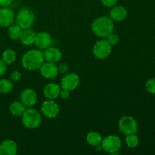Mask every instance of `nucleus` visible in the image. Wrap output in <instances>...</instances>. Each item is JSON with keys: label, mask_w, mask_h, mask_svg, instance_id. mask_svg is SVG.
<instances>
[{"label": "nucleus", "mask_w": 155, "mask_h": 155, "mask_svg": "<svg viewBox=\"0 0 155 155\" xmlns=\"http://www.w3.org/2000/svg\"><path fill=\"white\" fill-rule=\"evenodd\" d=\"M114 30V23L110 17L98 18L92 24V30L97 36L102 39L107 38Z\"/></svg>", "instance_id": "nucleus-1"}, {"label": "nucleus", "mask_w": 155, "mask_h": 155, "mask_svg": "<svg viewBox=\"0 0 155 155\" xmlns=\"http://www.w3.org/2000/svg\"><path fill=\"white\" fill-rule=\"evenodd\" d=\"M43 53L38 49H32L27 51L21 59L22 66L29 71L39 70L44 63Z\"/></svg>", "instance_id": "nucleus-2"}, {"label": "nucleus", "mask_w": 155, "mask_h": 155, "mask_svg": "<svg viewBox=\"0 0 155 155\" xmlns=\"http://www.w3.org/2000/svg\"><path fill=\"white\" fill-rule=\"evenodd\" d=\"M22 124L26 128H37L42 122V117L38 110L33 108H29L24 111L21 116Z\"/></svg>", "instance_id": "nucleus-3"}, {"label": "nucleus", "mask_w": 155, "mask_h": 155, "mask_svg": "<svg viewBox=\"0 0 155 155\" xmlns=\"http://www.w3.org/2000/svg\"><path fill=\"white\" fill-rule=\"evenodd\" d=\"M16 24L22 30L29 29L33 26L35 21V15L30 9L27 8H23L17 15L15 18Z\"/></svg>", "instance_id": "nucleus-4"}, {"label": "nucleus", "mask_w": 155, "mask_h": 155, "mask_svg": "<svg viewBox=\"0 0 155 155\" xmlns=\"http://www.w3.org/2000/svg\"><path fill=\"white\" fill-rule=\"evenodd\" d=\"M119 130L123 134L128 136L136 134L138 132V124L136 120L130 116H124L118 123Z\"/></svg>", "instance_id": "nucleus-5"}, {"label": "nucleus", "mask_w": 155, "mask_h": 155, "mask_svg": "<svg viewBox=\"0 0 155 155\" xmlns=\"http://www.w3.org/2000/svg\"><path fill=\"white\" fill-rule=\"evenodd\" d=\"M101 145L104 151L111 154H117L122 146V142L117 136L110 135L102 139Z\"/></svg>", "instance_id": "nucleus-6"}, {"label": "nucleus", "mask_w": 155, "mask_h": 155, "mask_svg": "<svg viewBox=\"0 0 155 155\" xmlns=\"http://www.w3.org/2000/svg\"><path fill=\"white\" fill-rule=\"evenodd\" d=\"M112 45L106 39H101L97 41L93 47V54L98 59H105L111 52Z\"/></svg>", "instance_id": "nucleus-7"}, {"label": "nucleus", "mask_w": 155, "mask_h": 155, "mask_svg": "<svg viewBox=\"0 0 155 155\" xmlns=\"http://www.w3.org/2000/svg\"><path fill=\"white\" fill-rule=\"evenodd\" d=\"M41 111L47 118L53 119L58 115L60 108L58 104L55 101H53L52 99H48L42 103Z\"/></svg>", "instance_id": "nucleus-8"}, {"label": "nucleus", "mask_w": 155, "mask_h": 155, "mask_svg": "<svg viewBox=\"0 0 155 155\" xmlns=\"http://www.w3.org/2000/svg\"><path fill=\"white\" fill-rule=\"evenodd\" d=\"M80 84V77L75 73H69L65 74L64 77L61 81V89H68L70 91H74L77 89Z\"/></svg>", "instance_id": "nucleus-9"}, {"label": "nucleus", "mask_w": 155, "mask_h": 155, "mask_svg": "<svg viewBox=\"0 0 155 155\" xmlns=\"http://www.w3.org/2000/svg\"><path fill=\"white\" fill-rule=\"evenodd\" d=\"M39 70L42 77L49 80L55 78L59 73L58 68L55 64L47 61L44 62Z\"/></svg>", "instance_id": "nucleus-10"}, {"label": "nucleus", "mask_w": 155, "mask_h": 155, "mask_svg": "<svg viewBox=\"0 0 155 155\" xmlns=\"http://www.w3.org/2000/svg\"><path fill=\"white\" fill-rule=\"evenodd\" d=\"M15 20V15L12 9L8 7L0 8V26L3 27H8L13 24Z\"/></svg>", "instance_id": "nucleus-11"}, {"label": "nucleus", "mask_w": 155, "mask_h": 155, "mask_svg": "<svg viewBox=\"0 0 155 155\" xmlns=\"http://www.w3.org/2000/svg\"><path fill=\"white\" fill-rule=\"evenodd\" d=\"M44 60L51 63H58L62 58V52L59 48L55 47H48L43 52Z\"/></svg>", "instance_id": "nucleus-12"}, {"label": "nucleus", "mask_w": 155, "mask_h": 155, "mask_svg": "<svg viewBox=\"0 0 155 155\" xmlns=\"http://www.w3.org/2000/svg\"><path fill=\"white\" fill-rule=\"evenodd\" d=\"M21 101L25 107H32L37 101V94L33 89H26L21 92Z\"/></svg>", "instance_id": "nucleus-13"}, {"label": "nucleus", "mask_w": 155, "mask_h": 155, "mask_svg": "<svg viewBox=\"0 0 155 155\" xmlns=\"http://www.w3.org/2000/svg\"><path fill=\"white\" fill-rule=\"evenodd\" d=\"M34 43L40 49H45L51 45L52 39L49 33L46 32H40L36 33Z\"/></svg>", "instance_id": "nucleus-14"}, {"label": "nucleus", "mask_w": 155, "mask_h": 155, "mask_svg": "<svg viewBox=\"0 0 155 155\" xmlns=\"http://www.w3.org/2000/svg\"><path fill=\"white\" fill-rule=\"evenodd\" d=\"M61 86H59L57 83H51L47 84L46 86L44 87L43 89V93L45 95V98L48 99H56L59 97L60 95L61 92Z\"/></svg>", "instance_id": "nucleus-15"}, {"label": "nucleus", "mask_w": 155, "mask_h": 155, "mask_svg": "<svg viewBox=\"0 0 155 155\" xmlns=\"http://www.w3.org/2000/svg\"><path fill=\"white\" fill-rule=\"evenodd\" d=\"M18 152V145L13 140H5L0 144V155H15Z\"/></svg>", "instance_id": "nucleus-16"}, {"label": "nucleus", "mask_w": 155, "mask_h": 155, "mask_svg": "<svg viewBox=\"0 0 155 155\" xmlns=\"http://www.w3.org/2000/svg\"><path fill=\"white\" fill-rule=\"evenodd\" d=\"M127 16V9L122 5H115L110 10V18L113 20V21H117V22L122 21L126 19Z\"/></svg>", "instance_id": "nucleus-17"}, {"label": "nucleus", "mask_w": 155, "mask_h": 155, "mask_svg": "<svg viewBox=\"0 0 155 155\" xmlns=\"http://www.w3.org/2000/svg\"><path fill=\"white\" fill-rule=\"evenodd\" d=\"M36 35V32L30 28L23 30L22 34L20 38V41L21 42V43L25 45H31L35 42Z\"/></svg>", "instance_id": "nucleus-18"}, {"label": "nucleus", "mask_w": 155, "mask_h": 155, "mask_svg": "<svg viewBox=\"0 0 155 155\" xmlns=\"http://www.w3.org/2000/svg\"><path fill=\"white\" fill-rule=\"evenodd\" d=\"M26 110V107L21 101H15L9 106V111L15 117H21Z\"/></svg>", "instance_id": "nucleus-19"}, {"label": "nucleus", "mask_w": 155, "mask_h": 155, "mask_svg": "<svg viewBox=\"0 0 155 155\" xmlns=\"http://www.w3.org/2000/svg\"><path fill=\"white\" fill-rule=\"evenodd\" d=\"M102 139H103L101 135L97 132H90L86 136V141L92 146L95 147L101 144Z\"/></svg>", "instance_id": "nucleus-20"}, {"label": "nucleus", "mask_w": 155, "mask_h": 155, "mask_svg": "<svg viewBox=\"0 0 155 155\" xmlns=\"http://www.w3.org/2000/svg\"><path fill=\"white\" fill-rule=\"evenodd\" d=\"M23 30L18 25V24H12L8 27V33L9 37L13 40H18L21 38Z\"/></svg>", "instance_id": "nucleus-21"}, {"label": "nucleus", "mask_w": 155, "mask_h": 155, "mask_svg": "<svg viewBox=\"0 0 155 155\" xmlns=\"http://www.w3.org/2000/svg\"><path fill=\"white\" fill-rule=\"evenodd\" d=\"M17 54L15 51L12 49H6L3 51L2 59L4 61L6 64H12L16 61Z\"/></svg>", "instance_id": "nucleus-22"}, {"label": "nucleus", "mask_w": 155, "mask_h": 155, "mask_svg": "<svg viewBox=\"0 0 155 155\" xmlns=\"http://www.w3.org/2000/svg\"><path fill=\"white\" fill-rule=\"evenodd\" d=\"M14 85L12 80L7 79L0 80V93L7 94L12 92L13 89Z\"/></svg>", "instance_id": "nucleus-23"}, {"label": "nucleus", "mask_w": 155, "mask_h": 155, "mask_svg": "<svg viewBox=\"0 0 155 155\" xmlns=\"http://www.w3.org/2000/svg\"><path fill=\"white\" fill-rule=\"evenodd\" d=\"M126 143H127V146L130 147V148H136L139 145V139L136 134L128 135L126 138Z\"/></svg>", "instance_id": "nucleus-24"}, {"label": "nucleus", "mask_w": 155, "mask_h": 155, "mask_svg": "<svg viewBox=\"0 0 155 155\" xmlns=\"http://www.w3.org/2000/svg\"><path fill=\"white\" fill-rule=\"evenodd\" d=\"M145 88L149 93L155 94V78H151L147 80Z\"/></svg>", "instance_id": "nucleus-25"}, {"label": "nucleus", "mask_w": 155, "mask_h": 155, "mask_svg": "<svg viewBox=\"0 0 155 155\" xmlns=\"http://www.w3.org/2000/svg\"><path fill=\"white\" fill-rule=\"evenodd\" d=\"M107 40L108 41L109 43L111 45H115L118 43L120 40L119 36L116 33H114V32L112 33H110L108 36H107Z\"/></svg>", "instance_id": "nucleus-26"}, {"label": "nucleus", "mask_w": 155, "mask_h": 155, "mask_svg": "<svg viewBox=\"0 0 155 155\" xmlns=\"http://www.w3.org/2000/svg\"><path fill=\"white\" fill-rule=\"evenodd\" d=\"M10 79L12 82H18L21 79V74L18 71H15L11 74Z\"/></svg>", "instance_id": "nucleus-27"}, {"label": "nucleus", "mask_w": 155, "mask_h": 155, "mask_svg": "<svg viewBox=\"0 0 155 155\" xmlns=\"http://www.w3.org/2000/svg\"><path fill=\"white\" fill-rule=\"evenodd\" d=\"M101 2L103 5L107 8L114 7L117 3V0H101Z\"/></svg>", "instance_id": "nucleus-28"}, {"label": "nucleus", "mask_w": 155, "mask_h": 155, "mask_svg": "<svg viewBox=\"0 0 155 155\" xmlns=\"http://www.w3.org/2000/svg\"><path fill=\"white\" fill-rule=\"evenodd\" d=\"M58 68V72H60L61 74H66L69 71V67L66 64H61Z\"/></svg>", "instance_id": "nucleus-29"}, {"label": "nucleus", "mask_w": 155, "mask_h": 155, "mask_svg": "<svg viewBox=\"0 0 155 155\" xmlns=\"http://www.w3.org/2000/svg\"><path fill=\"white\" fill-rule=\"evenodd\" d=\"M7 69V64L4 62L2 59H0V77H2Z\"/></svg>", "instance_id": "nucleus-30"}, {"label": "nucleus", "mask_w": 155, "mask_h": 155, "mask_svg": "<svg viewBox=\"0 0 155 155\" xmlns=\"http://www.w3.org/2000/svg\"><path fill=\"white\" fill-rule=\"evenodd\" d=\"M71 95V91L68 90V89H61L60 92V96L63 99H67Z\"/></svg>", "instance_id": "nucleus-31"}, {"label": "nucleus", "mask_w": 155, "mask_h": 155, "mask_svg": "<svg viewBox=\"0 0 155 155\" xmlns=\"http://www.w3.org/2000/svg\"><path fill=\"white\" fill-rule=\"evenodd\" d=\"M13 0H0V6L2 7H8L12 3Z\"/></svg>", "instance_id": "nucleus-32"}]
</instances>
